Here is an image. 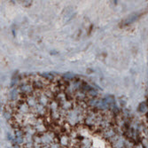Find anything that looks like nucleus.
<instances>
[{"instance_id":"nucleus-2","label":"nucleus","mask_w":148,"mask_h":148,"mask_svg":"<svg viewBox=\"0 0 148 148\" xmlns=\"http://www.w3.org/2000/svg\"><path fill=\"white\" fill-rule=\"evenodd\" d=\"M60 143H61L62 145H68V138H66L65 136L61 137V138H60Z\"/></svg>"},{"instance_id":"nucleus-1","label":"nucleus","mask_w":148,"mask_h":148,"mask_svg":"<svg viewBox=\"0 0 148 148\" xmlns=\"http://www.w3.org/2000/svg\"><path fill=\"white\" fill-rule=\"evenodd\" d=\"M125 145V141L122 138H118L114 142V148H123Z\"/></svg>"},{"instance_id":"nucleus-3","label":"nucleus","mask_w":148,"mask_h":148,"mask_svg":"<svg viewBox=\"0 0 148 148\" xmlns=\"http://www.w3.org/2000/svg\"><path fill=\"white\" fill-rule=\"evenodd\" d=\"M51 148H59V145L58 144H52L51 145Z\"/></svg>"},{"instance_id":"nucleus-4","label":"nucleus","mask_w":148,"mask_h":148,"mask_svg":"<svg viewBox=\"0 0 148 148\" xmlns=\"http://www.w3.org/2000/svg\"><path fill=\"white\" fill-rule=\"evenodd\" d=\"M44 148H49V147H47V146H45V147H44Z\"/></svg>"}]
</instances>
